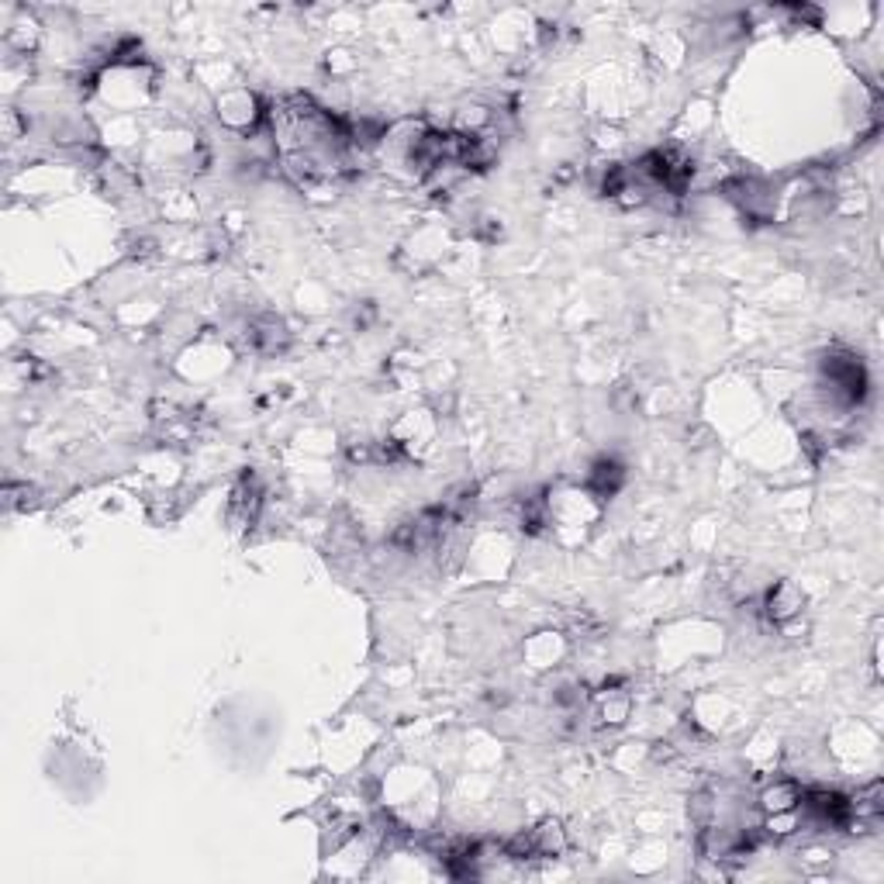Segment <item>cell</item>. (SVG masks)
Segmentation results:
<instances>
[{
    "label": "cell",
    "mask_w": 884,
    "mask_h": 884,
    "mask_svg": "<svg viewBox=\"0 0 884 884\" xmlns=\"http://www.w3.org/2000/svg\"><path fill=\"white\" fill-rule=\"evenodd\" d=\"M798 612H802V591L791 581L774 584V588L764 594V601H760V615H764V622H771V626H784V622H791Z\"/></svg>",
    "instance_id": "1"
},
{
    "label": "cell",
    "mask_w": 884,
    "mask_h": 884,
    "mask_svg": "<svg viewBox=\"0 0 884 884\" xmlns=\"http://www.w3.org/2000/svg\"><path fill=\"white\" fill-rule=\"evenodd\" d=\"M287 325L280 322L277 315H259L256 322H249V346L256 349V353L263 356H273L280 353V349L287 346Z\"/></svg>",
    "instance_id": "2"
},
{
    "label": "cell",
    "mask_w": 884,
    "mask_h": 884,
    "mask_svg": "<svg viewBox=\"0 0 884 884\" xmlns=\"http://www.w3.org/2000/svg\"><path fill=\"white\" fill-rule=\"evenodd\" d=\"M622 484H626V467H622L615 456H601L588 470V491L594 498H612Z\"/></svg>",
    "instance_id": "3"
},
{
    "label": "cell",
    "mask_w": 884,
    "mask_h": 884,
    "mask_svg": "<svg viewBox=\"0 0 884 884\" xmlns=\"http://www.w3.org/2000/svg\"><path fill=\"white\" fill-rule=\"evenodd\" d=\"M798 798H802V788L791 781H781L760 795V805H764V812H771V815H788L798 809Z\"/></svg>",
    "instance_id": "4"
}]
</instances>
